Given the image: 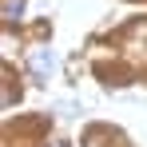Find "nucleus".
Here are the masks:
<instances>
[{"label": "nucleus", "mask_w": 147, "mask_h": 147, "mask_svg": "<svg viewBox=\"0 0 147 147\" xmlns=\"http://www.w3.org/2000/svg\"><path fill=\"white\" fill-rule=\"evenodd\" d=\"M28 68H32L36 80H48V76L56 72V56H52L48 48H36V52H32V60H28Z\"/></svg>", "instance_id": "nucleus-1"}, {"label": "nucleus", "mask_w": 147, "mask_h": 147, "mask_svg": "<svg viewBox=\"0 0 147 147\" xmlns=\"http://www.w3.org/2000/svg\"><path fill=\"white\" fill-rule=\"evenodd\" d=\"M24 12V0H4V20H16Z\"/></svg>", "instance_id": "nucleus-2"}, {"label": "nucleus", "mask_w": 147, "mask_h": 147, "mask_svg": "<svg viewBox=\"0 0 147 147\" xmlns=\"http://www.w3.org/2000/svg\"><path fill=\"white\" fill-rule=\"evenodd\" d=\"M56 147H68V143H56Z\"/></svg>", "instance_id": "nucleus-3"}]
</instances>
